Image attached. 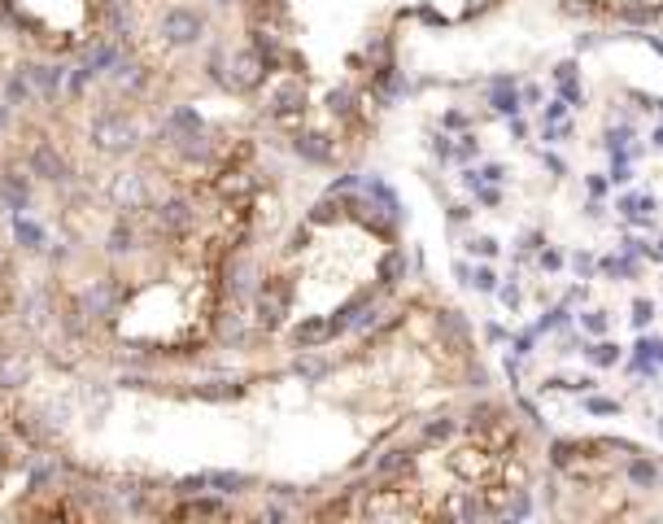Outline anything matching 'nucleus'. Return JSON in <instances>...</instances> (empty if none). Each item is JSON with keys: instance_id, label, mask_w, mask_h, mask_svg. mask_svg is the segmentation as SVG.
I'll return each instance as SVG.
<instances>
[{"instance_id": "nucleus-20", "label": "nucleus", "mask_w": 663, "mask_h": 524, "mask_svg": "<svg viewBox=\"0 0 663 524\" xmlns=\"http://www.w3.org/2000/svg\"><path fill=\"white\" fill-rule=\"evenodd\" d=\"M520 101L524 105H541V88H537V83H528V88L520 92Z\"/></svg>"}, {"instance_id": "nucleus-2", "label": "nucleus", "mask_w": 663, "mask_h": 524, "mask_svg": "<svg viewBox=\"0 0 663 524\" xmlns=\"http://www.w3.org/2000/svg\"><path fill=\"white\" fill-rule=\"evenodd\" d=\"M550 75H554V83H559V97L568 101V105H581L585 101L581 97V79H576V62H559Z\"/></svg>"}, {"instance_id": "nucleus-25", "label": "nucleus", "mask_w": 663, "mask_h": 524, "mask_svg": "<svg viewBox=\"0 0 663 524\" xmlns=\"http://www.w3.org/2000/svg\"><path fill=\"white\" fill-rule=\"evenodd\" d=\"M650 145H655V149H663V127L655 131V140H650Z\"/></svg>"}, {"instance_id": "nucleus-8", "label": "nucleus", "mask_w": 663, "mask_h": 524, "mask_svg": "<svg viewBox=\"0 0 663 524\" xmlns=\"http://www.w3.org/2000/svg\"><path fill=\"white\" fill-rule=\"evenodd\" d=\"M541 245H546V236H541L537 228H533V232H524V236H520V262H524L528 254H533V249H541Z\"/></svg>"}, {"instance_id": "nucleus-22", "label": "nucleus", "mask_w": 663, "mask_h": 524, "mask_svg": "<svg viewBox=\"0 0 663 524\" xmlns=\"http://www.w3.org/2000/svg\"><path fill=\"white\" fill-rule=\"evenodd\" d=\"M589 193L602 197V193H607V180H602V175H589Z\"/></svg>"}, {"instance_id": "nucleus-7", "label": "nucleus", "mask_w": 663, "mask_h": 524, "mask_svg": "<svg viewBox=\"0 0 663 524\" xmlns=\"http://www.w3.org/2000/svg\"><path fill=\"white\" fill-rule=\"evenodd\" d=\"M629 140H633L629 127H611L607 131V153H629Z\"/></svg>"}, {"instance_id": "nucleus-1", "label": "nucleus", "mask_w": 663, "mask_h": 524, "mask_svg": "<svg viewBox=\"0 0 663 524\" xmlns=\"http://www.w3.org/2000/svg\"><path fill=\"white\" fill-rule=\"evenodd\" d=\"M489 110H498V114H506V118L520 114V92H515V79L498 75V79L489 83Z\"/></svg>"}, {"instance_id": "nucleus-18", "label": "nucleus", "mask_w": 663, "mask_h": 524, "mask_svg": "<svg viewBox=\"0 0 663 524\" xmlns=\"http://www.w3.org/2000/svg\"><path fill=\"white\" fill-rule=\"evenodd\" d=\"M541 267H546V271H559V267H563V254H559V249H546V254H541Z\"/></svg>"}, {"instance_id": "nucleus-3", "label": "nucleus", "mask_w": 663, "mask_h": 524, "mask_svg": "<svg viewBox=\"0 0 663 524\" xmlns=\"http://www.w3.org/2000/svg\"><path fill=\"white\" fill-rule=\"evenodd\" d=\"M620 210H624V219H650V210H655V197H646V193H629L620 201Z\"/></svg>"}, {"instance_id": "nucleus-4", "label": "nucleus", "mask_w": 663, "mask_h": 524, "mask_svg": "<svg viewBox=\"0 0 663 524\" xmlns=\"http://www.w3.org/2000/svg\"><path fill=\"white\" fill-rule=\"evenodd\" d=\"M607 276H616V280H637V262H629V258H602L598 262Z\"/></svg>"}, {"instance_id": "nucleus-14", "label": "nucleus", "mask_w": 663, "mask_h": 524, "mask_svg": "<svg viewBox=\"0 0 663 524\" xmlns=\"http://www.w3.org/2000/svg\"><path fill=\"white\" fill-rule=\"evenodd\" d=\"M629 22H655V9H642V5H633V9H620Z\"/></svg>"}, {"instance_id": "nucleus-13", "label": "nucleus", "mask_w": 663, "mask_h": 524, "mask_svg": "<svg viewBox=\"0 0 663 524\" xmlns=\"http://www.w3.org/2000/svg\"><path fill=\"white\" fill-rule=\"evenodd\" d=\"M581 324H585L589 332H607V315H602V311H585Z\"/></svg>"}, {"instance_id": "nucleus-17", "label": "nucleus", "mask_w": 663, "mask_h": 524, "mask_svg": "<svg viewBox=\"0 0 663 524\" xmlns=\"http://www.w3.org/2000/svg\"><path fill=\"white\" fill-rule=\"evenodd\" d=\"M533 345H537V332H524V337H515V354H533Z\"/></svg>"}, {"instance_id": "nucleus-26", "label": "nucleus", "mask_w": 663, "mask_h": 524, "mask_svg": "<svg viewBox=\"0 0 663 524\" xmlns=\"http://www.w3.org/2000/svg\"><path fill=\"white\" fill-rule=\"evenodd\" d=\"M0 476H5V446H0Z\"/></svg>"}, {"instance_id": "nucleus-10", "label": "nucleus", "mask_w": 663, "mask_h": 524, "mask_svg": "<svg viewBox=\"0 0 663 524\" xmlns=\"http://www.w3.org/2000/svg\"><path fill=\"white\" fill-rule=\"evenodd\" d=\"M480 180H485V184H502V180H506V166H502V162L480 166Z\"/></svg>"}, {"instance_id": "nucleus-6", "label": "nucleus", "mask_w": 663, "mask_h": 524, "mask_svg": "<svg viewBox=\"0 0 663 524\" xmlns=\"http://www.w3.org/2000/svg\"><path fill=\"white\" fill-rule=\"evenodd\" d=\"M629 476H633L637 485H642V490H650V485L659 481V468H655V463H650V459H637L633 468H629Z\"/></svg>"}, {"instance_id": "nucleus-19", "label": "nucleus", "mask_w": 663, "mask_h": 524, "mask_svg": "<svg viewBox=\"0 0 663 524\" xmlns=\"http://www.w3.org/2000/svg\"><path fill=\"white\" fill-rule=\"evenodd\" d=\"M633 324H637V328L650 324V302H637V306H633Z\"/></svg>"}, {"instance_id": "nucleus-5", "label": "nucleus", "mask_w": 663, "mask_h": 524, "mask_svg": "<svg viewBox=\"0 0 663 524\" xmlns=\"http://www.w3.org/2000/svg\"><path fill=\"white\" fill-rule=\"evenodd\" d=\"M585 359H589V363H598V367H611V363L620 359V350H616V345H611V341H602V345H589V350H585Z\"/></svg>"}, {"instance_id": "nucleus-15", "label": "nucleus", "mask_w": 663, "mask_h": 524, "mask_svg": "<svg viewBox=\"0 0 663 524\" xmlns=\"http://www.w3.org/2000/svg\"><path fill=\"white\" fill-rule=\"evenodd\" d=\"M589 411H594V415H616V411H620V402H611V398H594V402H589Z\"/></svg>"}, {"instance_id": "nucleus-24", "label": "nucleus", "mask_w": 663, "mask_h": 524, "mask_svg": "<svg viewBox=\"0 0 663 524\" xmlns=\"http://www.w3.org/2000/svg\"><path fill=\"white\" fill-rule=\"evenodd\" d=\"M485 337H489V341H506V328H498V324H489V328H485Z\"/></svg>"}, {"instance_id": "nucleus-21", "label": "nucleus", "mask_w": 663, "mask_h": 524, "mask_svg": "<svg viewBox=\"0 0 663 524\" xmlns=\"http://www.w3.org/2000/svg\"><path fill=\"white\" fill-rule=\"evenodd\" d=\"M502 302H520V284H502Z\"/></svg>"}, {"instance_id": "nucleus-9", "label": "nucleus", "mask_w": 663, "mask_h": 524, "mask_svg": "<svg viewBox=\"0 0 663 524\" xmlns=\"http://www.w3.org/2000/svg\"><path fill=\"white\" fill-rule=\"evenodd\" d=\"M472 284H476V289H480V293H493V289H498V276H493V271H489V267H480V271H476V276H472Z\"/></svg>"}, {"instance_id": "nucleus-11", "label": "nucleus", "mask_w": 663, "mask_h": 524, "mask_svg": "<svg viewBox=\"0 0 663 524\" xmlns=\"http://www.w3.org/2000/svg\"><path fill=\"white\" fill-rule=\"evenodd\" d=\"M568 110H572V105L563 101V97L550 101V105H546V123H563V118H568Z\"/></svg>"}, {"instance_id": "nucleus-12", "label": "nucleus", "mask_w": 663, "mask_h": 524, "mask_svg": "<svg viewBox=\"0 0 663 524\" xmlns=\"http://www.w3.org/2000/svg\"><path fill=\"white\" fill-rule=\"evenodd\" d=\"M472 254H480V258H498V241L480 236V241H472Z\"/></svg>"}, {"instance_id": "nucleus-23", "label": "nucleus", "mask_w": 663, "mask_h": 524, "mask_svg": "<svg viewBox=\"0 0 663 524\" xmlns=\"http://www.w3.org/2000/svg\"><path fill=\"white\" fill-rule=\"evenodd\" d=\"M576 267H581V276H589V271H594V258H589V254H576Z\"/></svg>"}, {"instance_id": "nucleus-16", "label": "nucleus", "mask_w": 663, "mask_h": 524, "mask_svg": "<svg viewBox=\"0 0 663 524\" xmlns=\"http://www.w3.org/2000/svg\"><path fill=\"white\" fill-rule=\"evenodd\" d=\"M445 127H450V131H467V127H472V118L458 114V110H450V114H445Z\"/></svg>"}]
</instances>
